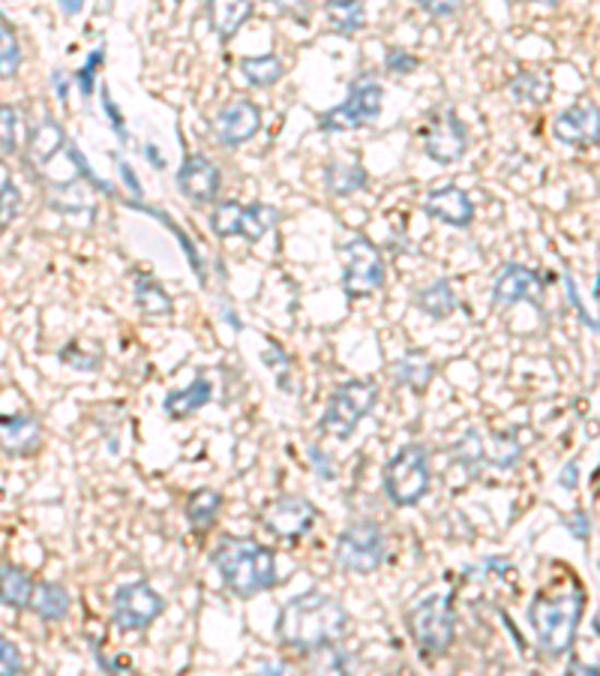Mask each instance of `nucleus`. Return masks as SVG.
<instances>
[{
	"label": "nucleus",
	"instance_id": "nucleus-1",
	"mask_svg": "<svg viewBox=\"0 0 600 676\" xmlns=\"http://www.w3.org/2000/svg\"><path fill=\"white\" fill-rule=\"evenodd\" d=\"M349 631L345 607L330 595L309 590L289 598L277 617V638L301 653H321Z\"/></svg>",
	"mask_w": 600,
	"mask_h": 676
},
{
	"label": "nucleus",
	"instance_id": "nucleus-2",
	"mask_svg": "<svg viewBox=\"0 0 600 676\" xmlns=\"http://www.w3.org/2000/svg\"><path fill=\"white\" fill-rule=\"evenodd\" d=\"M213 566L220 571L225 586L240 598L268 593L277 586V559L271 547L259 545L252 538H223L220 547L213 550Z\"/></svg>",
	"mask_w": 600,
	"mask_h": 676
},
{
	"label": "nucleus",
	"instance_id": "nucleus-3",
	"mask_svg": "<svg viewBox=\"0 0 600 676\" xmlns=\"http://www.w3.org/2000/svg\"><path fill=\"white\" fill-rule=\"evenodd\" d=\"M586 595L577 586L558 590V593H538L529 607L531 629L538 634V643L550 655H565L574 646L577 626L583 619Z\"/></svg>",
	"mask_w": 600,
	"mask_h": 676
},
{
	"label": "nucleus",
	"instance_id": "nucleus-4",
	"mask_svg": "<svg viewBox=\"0 0 600 676\" xmlns=\"http://www.w3.org/2000/svg\"><path fill=\"white\" fill-rule=\"evenodd\" d=\"M409 631H412L417 650L426 655H445L457 634V614H454V595H426L424 602L409 610Z\"/></svg>",
	"mask_w": 600,
	"mask_h": 676
},
{
	"label": "nucleus",
	"instance_id": "nucleus-5",
	"mask_svg": "<svg viewBox=\"0 0 600 676\" xmlns=\"http://www.w3.org/2000/svg\"><path fill=\"white\" fill-rule=\"evenodd\" d=\"M376 400H378L376 382L366 380L342 382V385H337V392L330 394L328 409H325V416H321V424H318V428H321L325 436H333V440L345 442L354 430H357V424L373 412Z\"/></svg>",
	"mask_w": 600,
	"mask_h": 676
},
{
	"label": "nucleus",
	"instance_id": "nucleus-6",
	"mask_svg": "<svg viewBox=\"0 0 600 676\" xmlns=\"http://www.w3.org/2000/svg\"><path fill=\"white\" fill-rule=\"evenodd\" d=\"M433 481L430 457L421 445H402L385 466V493L397 509H412L426 497Z\"/></svg>",
	"mask_w": 600,
	"mask_h": 676
},
{
	"label": "nucleus",
	"instance_id": "nucleus-7",
	"mask_svg": "<svg viewBox=\"0 0 600 676\" xmlns=\"http://www.w3.org/2000/svg\"><path fill=\"white\" fill-rule=\"evenodd\" d=\"M381 106H385V88L369 72H364L349 84V96L340 106H333L318 118V127L325 132L361 130V127H369L373 120H378Z\"/></svg>",
	"mask_w": 600,
	"mask_h": 676
},
{
	"label": "nucleus",
	"instance_id": "nucleus-8",
	"mask_svg": "<svg viewBox=\"0 0 600 676\" xmlns=\"http://www.w3.org/2000/svg\"><path fill=\"white\" fill-rule=\"evenodd\" d=\"M340 256L345 298H366L385 285V259L369 237L354 235L342 241Z\"/></svg>",
	"mask_w": 600,
	"mask_h": 676
},
{
	"label": "nucleus",
	"instance_id": "nucleus-9",
	"mask_svg": "<svg viewBox=\"0 0 600 676\" xmlns=\"http://www.w3.org/2000/svg\"><path fill=\"white\" fill-rule=\"evenodd\" d=\"M280 223V211L268 202H216L211 211V232L216 237H247V241H261Z\"/></svg>",
	"mask_w": 600,
	"mask_h": 676
},
{
	"label": "nucleus",
	"instance_id": "nucleus-10",
	"mask_svg": "<svg viewBox=\"0 0 600 676\" xmlns=\"http://www.w3.org/2000/svg\"><path fill=\"white\" fill-rule=\"evenodd\" d=\"M337 562L352 574H373L385 562V533L376 521L349 523L337 538Z\"/></svg>",
	"mask_w": 600,
	"mask_h": 676
},
{
	"label": "nucleus",
	"instance_id": "nucleus-11",
	"mask_svg": "<svg viewBox=\"0 0 600 676\" xmlns=\"http://www.w3.org/2000/svg\"><path fill=\"white\" fill-rule=\"evenodd\" d=\"M421 142H424V154L430 160H436L442 166H450L466 156L469 151V130L450 106L436 108L426 127L421 130Z\"/></svg>",
	"mask_w": 600,
	"mask_h": 676
},
{
	"label": "nucleus",
	"instance_id": "nucleus-12",
	"mask_svg": "<svg viewBox=\"0 0 600 676\" xmlns=\"http://www.w3.org/2000/svg\"><path fill=\"white\" fill-rule=\"evenodd\" d=\"M165 610L163 595L148 581L123 583L111 598V622L123 631H142Z\"/></svg>",
	"mask_w": 600,
	"mask_h": 676
},
{
	"label": "nucleus",
	"instance_id": "nucleus-13",
	"mask_svg": "<svg viewBox=\"0 0 600 676\" xmlns=\"http://www.w3.org/2000/svg\"><path fill=\"white\" fill-rule=\"evenodd\" d=\"M318 521V509L304 497H280L261 509V526L283 541L304 538Z\"/></svg>",
	"mask_w": 600,
	"mask_h": 676
},
{
	"label": "nucleus",
	"instance_id": "nucleus-14",
	"mask_svg": "<svg viewBox=\"0 0 600 676\" xmlns=\"http://www.w3.org/2000/svg\"><path fill=\"white\" fill-rule=\"evenodd\" d=\"M261 127V108L252 100H235L223 106L211 120V132L223 148L247 144Z\"/></svg>",
	"mask_w": 600,
	"mask_h": 676
},
{
	"label": "nucleus",
	"instance_id": "nucleus-15",
	"mask_svg": "<svg viewBox=\"0 0 600 676\" xmlns=\"http://www.w3.org/2000/svg\"><path fill=\"white\" fill-rule=\"evenodd\" d=\"M177 187L189 202H213L220 196V187H223V172L211 156L187 154V160L180 163V172H177Z\"/></svg>",
	"mask_w": 600,
	"mask_h": 676
},
{
	"label": "nucleus",
	"instance_id": "nucleus-16",
	"mask_svg": "<svg viewBox=\"0 0 600 676\" xmlns=\"http://www.w3.org/2000/svg\"><path fill=\"white\" fill-rule=\"evenodd\" d=\"M553 132L558 142L570 148H591L600 142V108L591 100H579L567 106L553 124Z\"/></svg>",
	"mask_w": 600,
	"mask_h": 676
},
{
	"label": "nucleus",
	"instance_id": "nucleus-17",
	"mask_svg": "<svg viewBox=\"0 0 600 676\" xmlns=\"http://www.w3.org/2000/svg\"><path fill=\"white\" fill-rule=\"evenodd\" d=\"M543 283L538 273L522 265H505L498 280L493 283V304L495 307H510L519 301H529L534 307H541Z\"/></svg>",
	"mask_w": 600,
	"mask_h": 676
},
{
	"label": "nucleus",
	"instance_id": "nucleus-18",
	"mask_svg": "<svg viewBox=\"0 0 600 676\" xmlns=\"http://www.w3.org/2000/svg\"><path fill=\"white\" fill-rule=\"evenodd\" d=\"M424 214L438 220V223L454 225V229H466L474 220V205H471L469 193L462 190V187L445 184V187L426 193Z\"/></svg>",
	"mask_w": 600,
	"mask_h": 676
},
{
	"label": "nucleus",
	"instance_id": "nucleus-19",
	"mask_svg": "<svg viewBox=\"0 0 600 676\" xmlns=\"http://www.w3.org/2000/svg\"><path fill=\"white\" fill-rule=\"evenodd\" d=\"M43 428L31 412L19 416H0V451L12 457H31L39 448Z\"/></svg>",
	"mask_w": 600,
	"mask_h": 676
},
{
	"label": "nucleus",
	"instance_id": "nucleus-20",
	"mask_svg": "<svg viewBox=\"0 0 600 676\" xmlns=\"http://www.w3.org/2000/svg\"><path fill=\"white\" fill-rule=\"evenodd\" d=\"M60 151H67V136L60 130L58 120L43 118L39 124H31L27 130V163L31 166H46Z\"/></svg>",
	"mask_w": 600,
	"mask_h": 676
},
{
	"label": "nucleus",
	"instance_id": "nucleus-21",
	"mask_svg": "<svg viewBox=\"0 0 600 676\" xmlns=\"http://www.w3.org/2000/svg\"><path fill=\"white\" fill-rule=\"evenodd\" d=\"M132 292H136V307H139L144 319H165V316H172V298H168L163 285L153 280L151 273L136 271Z\"/></svg>",
	"mask_w": 600,
	"mask_h": 676
},
{
	"label": "nucleus",
	"instance_id": "nucleus-22",
	"mask_svg": "<svg viewBox=\"0 0 600 676\" xmlns=\"http://www.w3.org/2000/svg\"><path fill=\"white\" fill-rule=\"evenodd\" d=\"M211 397H213L211 382L204 380V376H199V380L189 382L187 388H177V392L168 394L163 409L168 412V418H189L196 416L201 406L211 404Z\"/></svg>",
	"mask_w": 600,
	"mask_h": 676
},
{
	"label": "nucleus",
	"instance_id": "nucleus-23",
	"mask_svg": "<svg viewBox=\"0 0 600 676\" xmlns=\"http://www.w3.org/2000/svg\"><path fill=\"white\" fill-rule=\"evenodd\" d=\"M34 590L36 583L27 571L19 566H0V605L12 607V610L31 607Z\"/></svg>",
	"mask_w": 600,
	"mask_h": 676
},
{
	"label": "nucleus",
	"instance_id": "nucleus-24",
	"mask_svg": "<svg viewBox=\"0 0 600 676\" xmlns=\"http://www.w3.org/2000/svg\"><path fill=\"white\" fill-rule=\"evenodd\" d=\"M414 307L421 310V313H426L430 319L442 322L448 319V316H454V310L459 307V298L448 280H436V283L424 285V289L414 295Z\"/></svg>",
	"mask_w": 600,
	"mask_h": 676
},
{
	"label": "nucleus",
	"instance_id": "nucleus-25",
	"mask_svg": "<svg viewBox=\"0 0 600 676\" xmlns=\"http://www.w3.org/2000/svg\"><path fill=\"white\" fill-rule=\"evenodd\" d=\"M31 610L36 617L48 619V622H60V619L70 614V593L63 583L55 581H39L31 598Z\"/></svg>",
	"mask_w": 600,
	"mask_h": 676
},
{
	"label": "nucleus",
	"instance_id": "nucleus-26",
	"mask_svg": "<svg viewBox=\"0 0 600 676\" xmlns=\"http://www.w3.org/2000/svg\"><path fill=\"white\" fill-rule=\"evenodd\" d=\"M325 187L333 196H352L366 187V168L349 160H330L325 166Z\"/></svg>",
	"mask_w": 600,
	"mask_h": 676
},
{
	"label": "nucleus",
	"instance_id": "nucleus-27",
	"mask_svg": "<svg viewBox=\"0 0 600 676\" xmlns=\"http://www.w3.org/2000/svg\"><path fill=\"white\" fill-rule=\"evenodd\" d=\"M220 509H223V497L213 490V487H201L196 493H189L187 499V521L196 533H204L211 529L216 517H220Z\"/></svg>",
	"mask_w": 600,
	"mask_h": 676
},
{
	"label": "nucleus",
	"instance_id": "nucleus-28",
	"mask_svg": "<svg viewBox=\"0 0 600 676\" xmlns=\"http://www.w3.org/2000/svg\"><path fill=\"white\" fill-rule=\"evenodd\" d=\"M252 12H256L252 3H208V19L220 39H232Z\"/></svg>",
	"mask_w": 600,
	"mask_h": 676
},
{
	"label": "nucleus",
	"instance_id": "nucleus-29",
	"mask_svg": "<svg viewBox=\"0 0 600 676\" xmlns=\"http://www.w3.org/2000/svg\"><path fill=\"white\" fill-rule=\"evenodd\" d=\"M433 376H436V368H433V361L421 356V352H409V356L400 358L397 368H393V380L400 382V385H409V388L417 394L426 392V385L433 382Z\"/></svg>",
	"mask_w": 600,
	"mask_h": 676
},
{
	"label": "nucleus",
	"instance_id": "nucleus-30",
	"mask_svg": "<svg viewBox=\"0 0 600 676\" xmlns=\"http://www.w3.org/2000/svg\"><path fill=\"white\" fill-rule=\"evenodd\" d=\"M283 60L277 58V55H256V58L240 60V75L252 88H271V84L283 79Z\"/></svg>",
	"mask_w": 600,
	"mask_h": 676
},
{
	"label": "nucleus",
	"instance_id": "nucleus-31",
	"mask_svg": "<svg viewBox=\"0 0 600 676\" xmlns=\"http://www.w3.org/2000/svg\"><path fill=\"white\" fill-rule=\"evenodd\" d=\"M325 15H328L330 27L337 34H357L364 27V3H349V0H333L325 3Z\"/></svg>",
	"mask_w": 600,
	"mask_h": 676
},
{
	"label": "nucleus",
	"instance_id": "nucleus-32",
	"mask_svg": "<svg viewBox=\"0 0 600 676\" xmlns=\"http://www.w3.org/2000/svg\"><path fill=\"white\" fill-rule=\"evenodd\" d=\"M22 67V46L12 24L0 15V79H12Z\"/></svg>",
	"mask_w": 600,
	"mask_h": 676
},
{
	"label": "nucleus",
	"instance_id": "nucleus-33",
	"mask_svg": "<svg viewBox=\"0 0 600 676\" xmlns=\"http://www.w3.org/2000/svg\"><path fill=\"white\" fill-rule=\"evenodd\" d=\"M130 205H132V202H130ZM132 208H139V211H144V214H153V217H156V220H163L165 229H168V232H172V235H175L177 241H180V247L187 249V256H189V265H192V271H196V277H199L201 283H204V265H201L199 249H196V244H192V237H189L187 232L180 229V225H175V220H172V217L165 214V211H160V208H148V205H142V202H136V205H132Z\"/></svg>",
	"mask_w": 600,
	"mask_h": 676
},
{
	"label": "nucleus",
	"instance_id": "nucleus-34",
	"mask_svg": "<svg viewBox=\"0 0 600 676\" xmlns=\"http://www.w3.org/2000/svg\"><path fill=\"white\" fill-rule=\"evenodd\" d=\"M510 94L517 100H526V103H546L550 96V82L543 79V72H519L517 82L510 84Z\"/></svg>",
	"mask_w": 600,
	"mask_h": 676
},
{
	"label": "nucleus",
	"instance_id": "nucleus-35",
	"mask_svg": "<svg viewBox=\"0 0 600 676\" xmlns=\"http://www.w3.org/2000/svg\"><path fill=\"white\" fill-rule=\"evenodd\" d=\"M15 127H19V112L12 106H0V154H15Z\"/></svg>",
	"mask_w": 600,
	"mask_h": 676
},
{
	"label": "nucleus",
	"instance_id": "nucleus-36",
	"mask_svg": "<svg viewBox=\"0 0 600 676\" xmlns=\"http://www.w3.org/2000/svg\"><path fill=\"white\" fill-rule=\"evenodd\" d=\"M19 205H22V196H19V187L12 180H3L0 184V232L15 220L19 214Z\"/></svg>",
	"mask_w": 600,
	"mask_h": 676
},
{
	"label": "nucleus",
	"instance_id": "nucleus-37",
	"mask_svg": "<svg viewBox=\"0 0 600 676\" xmlns=\"http://www.w3.org/2000/svg\"><path fill=\"white\" fill-rule=\"evenodd\" d=\"M103 60H106V55H103V48H94V51H91V58L84 60L82 70L75 72V82H79V88H82L84 96L94 94L96 72L103 70Z\"/></svg>",
	"mask_w": 600,
	"mask_h": 676
},
{
	"label": "nucleus",
	"instance_id": "nucleus-38",
	"mask_svg": "<svg viewBox=\"0 0 600 676\" xmlns=\"http://www.w3.org/2000/svg\"><path fill=\"white\" fill-rule=\"evenodd\" d=\"M385 70L397 72V75H409V72L417 70V58L409 55L405 48L390 46L388 51H385Z\"/></svg>",
	"mask_w": 600,
	"mask_h": 676
},
{
	"label": "nucleus",
	"instance_id": "nucleus-39",
	"mask_svg": "<svg viewBox=\"0 0 600 676\" xmlns=\"http://www.w3.org/2000/svg\"><path fill=\"white\" fill-rule=\"evenodd\" d=\"M22 674V653L19 646L0 634V676H19Z\"/></svg>",
	"mask_w": 600,
	"mask_h": 676
},
{
	"label": "nucleus",
	"instance_id": "nucleus-40",
	"mask_svg": "<svg viewBox=\"0 0 600 676\" xmlns=\"http://www.w3.org/2000/svg\"><path fill=\"white\" fill-rule=\"evenodd\" d=\"M321 658H318V665L313 667V676H349V671H345V658H342L340 653H333V650H321Z\"/></svg>",
	"mask_w": 600,
	"mask_h": 676
},
{
	"label": "nucleus",
	"instance_id": "nucleus-41",
	"mask_svg": "<svg viewBox=\"0 0 600 676\" xmlns=\"http://www.w3.org/2000/svg\"><path fill=\"white\" fill-rule=\"evenodd\" d=\"M103 108H106L108 120H111V130L118 132V139L127 142V120H123V115H120V108L115 106V100H111V94H108V88H103Z\"/></svg>",
	"mask_w": 600,
	"mask_h": 676
},
{
	"label": "nucleus",
	"instance_id": "nucleus-42",
	"mask_svg": "<svg viewBox=\"0 0 600 676\" xmlns=\"http://www.w3.org/2000/svg\"><path fill=\"white\" fill-rule=\"evenodd\" d=\"M118 168H120V178H123V184H127V190H132V199L139 202L144 196L142 184H139V178H136V172H132V166L127 163V160H118Z\"/></svg>",
	"mask_w": 600,
	"mask_h": 676
},
{
	"label": "nucleus",
	"instance_id": "nucleus-43",
	"mask_svg": "<svg viewBox=\"0 0 600 676\" xmlns=\"http://www.w3.org/2000/svg\"><path fill=\"white\" fill-rule=\"evenodd\" d=\"M309 454H313V463H316V473L321 475V478H333V466H330V457L328 454H321V448H318V445H313V448H309Z\"/></svg>",
	"mask_w": 600,
	"mask_h": 676
},
{
	"label": "nucleus",
	"instance_id": "nucleus-44",
	"mask_svg": "<svg viewBox=\"0 0 600 676\" xmlns=\"http://www.w3.org/2000/svg\"><path fill=\"white\" fill-rule=\"evenodd\" d=\"M565 523L574 529V535L577 538H586L589 535V514L586 511H577V514H570V517H565Z\"/></svg>",
	"mask_w": 600,
	"mask_h": 676
},
{
	"label": "nucleus",
	"instance_id": "nucleus-45",
	"mask_svg": "<svg viewBox=\"0 0 600 676\" xmlns=\"http://www.w3.org/2000/svg\"><path fill=\"white\" fill-rule=\"evenodd\" d=\"M417 7L430 12V15H438V19H442V15H454V12L459 10L457 3H436V0H426V3H417Z\"/></svg>",
	"mask_w": 600,
	"mask_h": 676
},
{
	"label": "nucleus",
	"instance_id": "nucleus-46",
	"mask_svg": "<svg viewBox=\"0 0 600 676\" xmlns=\"http://www.w3.org/2000/svg\"><path fill=\"white\" fill-rule=\"evenodd\" d=\"M144 156H148V163H151V166H156V168H165V160H163V154H160V151H156V148H153V144H144Z\"/></svg>",
	"mask_w": 600,
	"mask_h": 676
},
{
	"label": "nucleus",
	"instance_id": "nucleus-47",
	"mask_svg": "<svg viewBox=\"0 0 600 676\" xmlns=\"http://www.w3.org/2000/svg\"><path fill=\"white\" fill-rule=\"evenodd\" d=\"M259 676H292V671L285 665H264Z\"/></svg>",
	"mask_w": 600,
	"mask_h": 676
},
{
	"label": "nucleus",
	"instance_id": "nucleus-48",
	"mask_svg": "<svg viewBox=\"0 0 600 676\" xmlns=\"http://www.w3.org/2000/svg\"><path fill=\"white\" fill-rule=\"evenodd\" d=\"M562 487H577V463L567 466V475L562 473Z\"/></svg>",
	"mask_w": 600,
	"mask_h": 676
},
{
	"label": "nucleus",
	"instance_id": "nucleus-49",
	"mask_svg": "<svg viewBox=\"0 0 600 676\" xmlns=\"http://www.w3.org/2000/svg\"><path fill=\"white\" fill-rule=\"evenodd\" d=\"M55 91L60 94V100H67V82H63V79H58V72H55Z\"/></svg>",
	"mask_w": 600,
	"mask_h": 676
},
{
	"label": "nucleus",
	"instance_id": "nucleus-50",
	"mask_svg": "<svg viewBox=\"0 0 600 676\" xmlns=\"http://www.w3.org/2000/svg\"><path fill=\"white\" fill-rule=\"evenodd\" d=\"M63 10H67V12H79V0H70V3H63Z\"/></svg>",
	"mask_w": 600,
	"mask_h": 676
},
{
	"label": "nucleus",
	"instance_id": "nucleus-51",
	"mask_svg": "<svg viewBox=\"0 0 600 676\" xmlns=\"http://www.w3.org/2000/svg\"><path fill=\"white\" fill-rule=\"evenodd\" d=\"M595 298H598L600 304V268H598V283H595Z\"/></svg>",
	"mask_w": 600,
	"mask_h": 676
},
{
	"label": "nucleus",
	"instance_id": "nucleus-52",
	"mask_svg": "<svg viewBox=\"0 0 600 676\" xmlns=\"http://www.w3.org/2000/svg\"><path fill=\"white\" fill-rule=\"evenodd\" d=\"M400 676H414V674H412V671H402V674H400Z\"/></svg>",
	"mask_w": 600,
	"mask_h": 676
},
{
	"label": "nucleus",
	"instance_id": "nucleus-53",
	"mask_svg": "<svg viewBox=\"0 0 600 676\" xmlns=\"http://www.w3.org/2000/svg\"><path fill=\"white\" fill-rule=\"evenodd\" d=\"M529 676H541V674H529Z\"/></svg>",
	"mask_w": 600,
	"mask_h": 676
}]
</instances>
